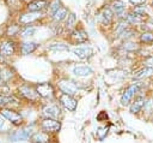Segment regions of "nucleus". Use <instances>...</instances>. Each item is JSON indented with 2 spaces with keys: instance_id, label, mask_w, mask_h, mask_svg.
Wrapping results in <instances>:
<instances>
[{
  "instance_id": "nucleus-23",
  "label": "nucleus",
  "mask_w": 153,
  "mask_h": 143,
  "mask_svg": "<svg viewBox=\"0 0 153 143\" xmlns=\"http://www.w3.org/2000/svg\"><path fill=\"white\" fill-rule=\"evenodd\" d=\"M39 16L37 13H27V14H22L19 20L22 23H29V22H32V20H36Z\"/></svg>"
},
{
  "instance_id": "nucleus-36",
  "label": "nucleus",
  "mask_w": 153,
  "mask_h": 143,
  "mask_svg": "<svg viewBox=\"0 0 153 143\" xmlns=\"http://www.w3.org/2000/svg\"><path fill=\"white\" fill-rule=\"evenodd\" d=\"M0 78H1V77H0ZM1 81H2V79H0V83H1Z\"/></svg>"
},
{
  "instance_id": "nucleus-1",
  "label": "nucleus",
  "mask_w": 153,
  "mask_h": 143,
  "mask_svg": "<svg viewBox=\"0 0 153 143\" xmlns=\"http://www.w3.org/2000/svg\"><path fill=\"white\" fill-rule=\"evenodd\" d=\"M139 88H140V83H139V82H134L133 84H130V85L124 90V93L122 94L121 103H122L123 106L129 105L130 101H131V99L134 97V95H135L136 91L139 90Z\"/></svg>"
},
{
  "instance_id": "nucleus-16",
  "label": "nucleus",
  "mask_w": 153,
  "mask_h": 143,
  "mask_svg": "<svg viewBox=\"0 0 153 143\" xmlns=\"http://www.w3.org/2000/svg\"><path fill=\"white\" fill-rule=\"evenodd\" d=\"M43 113H44V115H47L49 118H56L60 113V109L55 105H49V106H45L43 108Z\"/></svg>"
},
{
  "instance_id": "nucleus-34",
  "label": "nucleus",
  "mask_w": 153,
  "mask_h": 143,
  "mask_svg": "<svg viewBox=\"0 0 153 143\" xmlns=\"http://www.w3.org/2000/svg\"><path fill=\"white\" fill-rule=\"evenodd\" d=\"M4 62V58H2V54L0 53V64H2Z\"/></svg>"
},
{
  "instance_id": "nucleus-10",
  "label": "nucleus",
  "mask_w": 153,
  "mask_h": 143,
  "mask_svg": "<svg viewBox=\"0 0 153 143\" xmlns=\"http://www.w3.org/2000/svg\"><path fill=\"white\" fill-rule=\"evenodd\" d=\"M73 52H74V54H75L78 58H80V59H86V58L91 56V54H92V49H91L90 47H86V46L75 47V48L73 49Z\"/></svg>"
},
{
  "instance_id": "nucleus-20",
  "label": "nucleus",
  "mask_w": 153,
  "mask_h": 143,
  "mask_svg": "<svg viewBox=\"0 0 153 143\" xmlns=\"http://www.w3.org/2000/svg\"><path fill=\"white\" fill-rule=\"evenodd\" d=\"M31 142L33 143H45L48 142V135L43 132H37L31 137Z\"/></svg>"
},
{
  "instance_id": "nucleus-33",
  "label": "nucleus",
  "mask_w": 153,
  "mask_h": 143,
  "mask_svg": "<svg viewBox=\"0 0 153 143\" xmlns=\"http://www.w3.org/2000/svg\"><path fill=\"white\" fill-rule=\"evenodd\" d=\"M2 127H4V120H2L1 118H0V130H1Z\"/></svg>"
},
{
  "instance_id": "nucleus-27",
  "label": "nucleus",
  "mask_w": 153,
  "mask_h": 143,
  "mask_svg": "<svg viewBox=\"0 0 153 143\" xmlns=\"http://www.w3.org/2000/svg\"><path fill=\"white\" fill-rule=\"evenodd\" d=\"M75 20H76V18H75V14H74V13H71V14L68 16V19H67V22H66V28H67V29L72 28V26H73V24L75 23Z\"/></svg>"
},
{
  "instance_id": "nucleus-18",
  "label": "nucleus",
  "mask_w": 153,
  "mask_h": 143,
  "mask_svg": "<svg viewBox=\"0 0 153 143\" xmlns=\"http://www.w3.org/2000/svg\"><path fill=\"white\" fill-rule=\"evenodd\" d=\"M124 4L121 1V0H115L114 2H112V5H111V10L117 14V16H122L123 14V12H124Z\"/></svg>"
},
{
  "instance_id": "nucleus-25",
  "label": "nucleus",
  "mask_w": 153,
  "mask_h": 143,
  "mask_svg": "<svg viewBox=\"0 0 153 143\" xmlns=\"http://www.w3.org/2000/svg\"><path fill=\"white\" fill-rule=\"evenodd\" d=\"M17 100L12 96H0V106H6L8 103H12V102H16Z\"/></svg>"
},
{
  "instance_id": "nucleus-7",
  "label": "nucleus",
  "mask_w": 153,
  "mask_h": 143,
  "mask_svg": "<svg viewBox=\"0 0 153 143\" xmlns=\"http://www.w3.org/2000/svg\"><path fill=\"white\" fill-rule=\"evenodd\" d=\"M145 103H146L145 97H142V96L136 97V99L131 102V105H130V113L137 114V113L141 112V109L145 107Z\"/></svg>"
},
{
  "instance_id": "nucleus-12",
  "label": "nucleus",
  "mask_w": 153,
  "mask_h": 143,
  "mask_svg": "<svg viewBox=\"0 0 153 143\" xmlns=\"http://www.w3.org/2000/svg\"><path fill=\"white\" fill-rule=\"evenodd\" d=\"M47 5H48V2L45 0H32L31 2H29L27 10L30 12H38V11L43 10Z\"/></svg>"
},
{
  "instance_id": "nucleus-15",
  "label": "nucleus",
  "mask_w": 153,
  "mask_h": 143,
  "mask_svg": "<svg viewBox=\"0 0 153 143\" xmlns=\"http://www.w3.org/2000/svg\"><path fill=\"white\" fill-rule=\"evenodd\" d=\"M73 73L79 77H86L92 73V68L90 66H75L73 68Z\"/></svg>"
},
{
  "instance_id": "nucleus-17",
  "label": "nucleus",
  "mask_w": 153,
  "mask_h": 143,
  "mask_svg": "<svg viewBox=\"0 0 153 143\" xmlns=\"http://www.w3.org/2000/svg\"><path fill=\"white\" fill-rule=\"evenodd\" d=\"M20 93H22L23 96H25L26 99H30V100H35L36 96L38 95L37 91H35V90L31 89L30 87H25V85L20 88Z\"/></svg>"
},
{
  "instance_id": "nucleus-30",
  "label": "nucleus",
  "mask_w": 153,
  "mask_h": 143,
  "mask_svg": "<svg viewBox=\"0 0 153 143\" xmlns=\"http://www.w3.org/2000/svg\"><path fill=\"white\" fill-rule=\"evenodd\" d=\"M108 130H109V127H106V126H104V127H99V129H98V131H97V135H98L99 139H103V138L106 136V133H108Z\"/></svg>"
},
{
  "instance_id": "nucleus-28",
  "label": "nucleus",
  "mask_w": 153,
  "mask_h": 143,
  "mask_svg": "<svg viewBox=\"0 0 153 143\" xmlns=\"http://www.w3.org/2000/svg\"><path fill=\"white\" fill-rule=\"evenodd\" d=\"M35 31H36L35 28H32V26H26L25 29L22 30V36H31V35L35 34Z\"/></svg>"
},
{
  "instance_id": "nucleus-29",
  "label": "nucleus",
  "mask_w": 153,
  "mask_h": 143,
  "mask_svg": "<svg viewBox=\"0 0 153 143\" xmlns=\"http://www.w3.org/2000/svg\"><path fill=\"white\" fill-rule=\"evenodd\" d=\"M60 7H61L60 1H59V0H54V1L51 2V6H50V13L54 16V14H55V12H56Z\"/></svg>"
},
{
  "instance_id": "nucleus-31",
  "label": "nucleus",
  "mask_w": 153,
  "mask_h": 143,
  "mask_svg": "<svg viewBox=\"0 0 153 143\" xmlns=\"http://www.w3.org/2000/svg\"><path fill=\"white\" fill-rule=\"evenodd\" d=\"M143 65L148 67H153V55H149L148 58H146L143 61Z\"/></svg>"
},
{
  "instance_id": "nucleus-2",
  "label": "nucleus",
  "mask_w": 153,
  "mask_h": 143,
  "mask_svg": "<svg viewBox=\"0 0 153 143\" xmlns=\"http://www.w3.org/2000/svg\"><path fill=\"white\" fill-rule=\"evenodd\" d=\"M41 126H42V129H43L44 131L56 132V131H59V130H60L61 124H60L57 120L53 119V118H47V119H44V120L42 121Z\"/></svg>"
},
{
  "instance_id": "nucleus-4",
  "label": "nucleus",
  "mask_w": 153,
  "mask_h": 143,
  "mask_svg": "<svg viewBox=\"0 0 153 143\" xmlns=\"http://www.w3.org/2000/svg\"><path fill=\"white\" fill-rule=\"evenodd\" d=\"M59 88L63 94H68V95H73L76 93V85L71 82V81H61L59 83Z\"/></svg>"
},
{
  "instance_id": "nucleus-14",
  "label": "nucleus",
  "mask_w": 153,
  "mask_h": 143,
  "mask_svg": "<svg viewBox=\"0 0 153 143\" xmlns=\"http://www.w3.org/2000/svg\"><path fill=\"white\" fill-rule=\"evenodd\" d=\"M153 76V67H143L141 70H139L137 72H135L134 75V78L135 79H142V78H147V77H151Z\"/></svg>"
},
{
  "instance_id": "nucleus-21",
  "label": "nucleus",
  "mask_w": 153,
  "mask_h": 143,
  "mask_svg": "<svg viewBox=\"0 0 153 143\" xmlns=\"http://www.w3.org/2000/svg\"><path fill=\"white\" fill-rule=\"evenodd\" d=\"M66 16H68V11H67V8H65V7H60V8L55 12V14H54V19H55L56 22H60V20L65 19Z\"/></svg>"
},
{
  "instance_id": "nucleus-26",
  "label": "nucleus",
  "mask_w": 153,
  "mask_h": 143,
  "mask_svg": "<svg viewBox=\"0 0 153 143\" xmlns=\"http://www.w3.org/2000/svg\"><path fill=\"white\" fill-rule=\"evenodd\" d=\"M123 49H126V52H135L137 49L136 43H130V42H126L123 44Z\"/></svg>"
},
{
  "instance_id": "nucleus-13",
  "label": "nucleus",
  "mask_w": 153,
  "mask_h": 143,
  "mask_svg": "<svg viewBox=\"0 0 153 143\" xmlns=\"http://www.w3.org/2000/svg\"><path fill=\"white\" fill-rule=\"evenodd\" d=\"M0 53L2 55H6V56L12 55L14 53V43L12 41H7V42L2 43L0 47Z\"/></svg>"
},
{
  "instance_id": "nucleus-35",
  "label": "nucleus",
  "mask_w": 153,
  "mask_h": 143,
  "mask_svg": "<svg viewBox=\"0 0 153 143\" xmlns=\"http://www.w3.org/2000/svg\"><path fill=\"white\" fill-rule=\"evenodd\" d=\"M24 1H26V2H31L32 0H24Z\"/></svg>"
},
{
  "instance_id": "nucleus-19",
  "label": "nucleus",
  "mask_w": 153,
  "mask_h": 143,
  "mask_svg": "<svg viewBox=\"0 0 153 143\" xmlns=\"http://www.w3.org/2000/svg\"><path fill=\"white\" fill-rule=\"evenodd\" d=\"M37 47H38V43H36V42H26L22 46V52L24 54H30L33 50H36Z\"/></svg>"
},
{
  "instance_id": "nucleus-24",
  "label": "nucleus",
  "mask_w": 153,
  "mask_h": 143,
  "mask_svg": "<svg viewBox=\"0 0 153 143\" xmlns=\"http://www.w3.org/2000/svg\"><path fill=\"white\" fill-rule=\"evenodd\" d=\"M49 50H68L69 47L67 44H63V43H53L48 47Z\"/></svg>"
},
{
  "instance_id": "nucleus-9",
  "label": "nucleus",
  "mask_w": 153,
  "mask_h": 143,
  "mask_svg": "<svg viewBox=\"0 0 153 143\" xmlns=\"http://www.w3.org/2000/svg\"><path fill=\"white\" fill-rule=\"evenodd\" d=\"M30 136H31V131H29V130H19V131H16L14 133H12L10 136V139L13 141V142L25 141V139H29Z\"/></svg>"
},
{
  "instance_id": "nucleus-3",
  "label": "nucleus",
  "mask_w": 153,
  "mask_h": 143,
  "mask_svg": "<svg viewBox=\"0 0 153 143\" xmlns=\"http://www.w3.org/2000/svg\"><path fill=\"white\" fill-rule=\"evenodd\" d=\"M36 91H37V94L41 97H45V99L47 97H51L53 96V93H54L53 87L49 83H41V84H38L36 87Z\"/></svg>"
},
{
  "instance_id": "nucleus-6",
  "label": "nucleus",
  "mask_w": 153,
  "mask_h": 143,
  "mask_svg": "<svg viewBox=\"0 0 153 143\" xmlns=\"http://www.w3.org/2000/svg\"><path fill=\"white\" fill-rule=\"evenodd\" d=\"M1 114H2L6 119H8L11 123H13V124H16V125H18V124L22 123V115L18 114V113L14 112V111L4 109V111H1Z\"/></svg>"
},
{
  "instance_id": "nucleus-32",
  "label": "nucleus",
  "mask_w": 153,
  "mask_h": 143,
  "mask_svg": "<svg viewBox=\"0 0 153 143\" xmlns=\"http://www.w3.org/2000/svg\"><path fill=\"white\" fill-rule=\"evenodd\" d=\"M130 4L135 5V6H139V5H143L146 2V0H129Z\"/></svg>"
},
{
  "instance_id": "nucleus-5",
  "label": "nucleus",
  "mask_w": 153,
  "mask_h": 143,
  "mask_svg": "<svg viewBox=\"0 0 153 143\" xmlns=\"http://www.w3.org/2000/svg\"><path fill=\"white\" fill-rule=\"evenodd\" d=\"M60 101L61 103L63 105V107L68 111H75L76 108V101L72 97V95H68V94H62L61 97H60Z\"/></svg>"
},
{
  "instance_id": "nucleus-8",
  "label": "nucleus",
  "mask_w": 153,
  "mask_h": 143,
  "mask_svg": "<svg viewBox=\"0 0 153 143\" xmlns=\"http://www.w3.org/2000/svg\"><path fill=\"white\" fill-rule=\"evenodd\" d=\"M71 38L75 43H82L87 40V34L82 29H75L71 34Z\"/></svg>"
},
{
  "instance_id": "nucleus-22",
  "label": "nucleus",
  "mask_w": 153,
  "mask_h": 143,
  "mask_svg": "<svg viewBox=\"0 0 153 143\" xmlns=\"http://www.w3.org/2000/svg\"><path fill=\"white\" fill-rule=\"evenodd\" d=\"M140 42L145 44L153 43V32H143L140 35Z\"/></svg>"
},
{
  "instance_id": "nucleus-11",
  "label": "nucleus",
  "mask_w": 153,
  "mask_h": 143,
  "mask_svg": "<svg viewBox=\"0 0 153 143\" xmlns=\"http://www.w3.org/2000/svg\"><path fill=\"white\" fill-rule=\"evenodd\" d=\"M99 19L102 22L103 25H109L112 20V12L110 8L108 7H104L100 12H99Z\"/></svg>"
},
{
  "instance_id": "nucleus-37",
  "label": "nucleus",
  "mask_w": 153,
  "mask_h": 143,
  "mask_svg": "<svg viewBox=\"0 0 153 143\" xmlns=\"http://www.w3.org/2000/svg\"><path fill=\"white\" fill-rule=\"evenodd\" d=\"M152 6H153V1H152Z\"/></svg>"
}]
</instances>
